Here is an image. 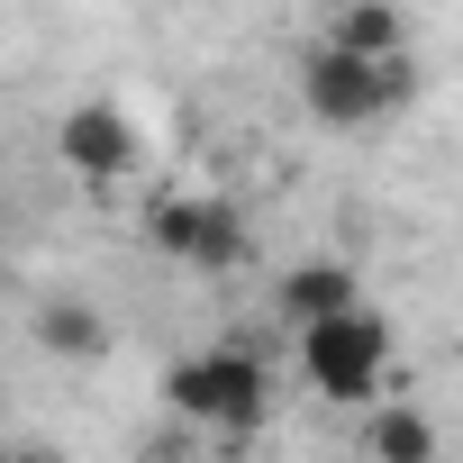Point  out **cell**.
Returning <instances> with one entry per match:
<instances>
[{"label": "cell", "instance_id": "5", "mask_svg": "<svg viewBox=\"0 0 463 463\" xmlns=\"http://www.w3.org/2000/svg\"><path fill=\"white\" fill-rule=\"evenodd\" d=\"M55 164H64L73 182H91V191L128 182V173H137V118H128L118 100L64 109V118H55Z\"/></svg>", "mask_w": 463, "mask_h": 463}, {"label": "cell", "instance_id": "11", "mask_svg": "<svg viewBox=\"0 0 463 463\" xmlns=\"http://www.w3.org/2000/svg\"><path fill=\"white\" fill-rule=\"evenodd\" d=\"M427 463H436V454H427Z\"/></svg>", "mask_w": 463, "mask_h": 463}, {"label": "cell", "instance_id": "2", "mask_svg": "<svg viewBox=\"0 0 463 463\" xmlns=\"http://www.w3.org/2000/svg\"><path fill=\"white\" fill-rule=\"evenodd\" d=\"M418 100V64L409 55H345V46H309L300 55V109L318 118V128H345V137H364V128H382L391 109H409Z\"/></svg>", "mask_w": 463, "mask_h": 463}, {"label": "cell", "instance_id": "7", "mask_svg": "<svg viewBox=\"0 0 463 463\" xmlns=\"http://www.w3.org/2000/svg\"><path fill=\"white\" fill-rule=\"evenodd\" d=\"M37 345L64 364H100L109 354V318L91 300H37Z\"/></svg>", "mask_w": 463, "mask_h": 463}, {"label": "cell", "instance_id": "10", "mask_svg": "<svg viewBox=\"0 0 463 463\" xmlns=\"http://www.w3.org/2000/svg\"><path fill=\"white\" fill-rule=\"evenodd\" d=\"M0 463H55V454H37V445H0Z\"/></svg>", "mask_w": 463, "mask_h": 463}, {"label": "cell", "instance_id": "6", "mask_svg": "<svg viewBox=\"0 0 463 463\" xmlns=\"http://www.w3.org/2000/svg\"><path fill=\"white\" fill-rule=\"evenodd\" d=\"M364 291H354V273L336 264V255H309V264H291L282 273V318L291 327H309V318H336V309H354Z\"/></svg>", "mask_w": 463, "mask_h": 463}, {"label": "cell", "instance_id": "1", "mask_svg": "<svg viewBox=\"0 0 463 463\" xmlns=\"http://www.w3.org/2000/svg\"><path fill=\"white\" fill-rule=\"evenodd\" d=\"M164 400H173V418H191V427L255 436V427L273 418V373H264L255 336H218V345H200V354H182V364L164 373Z\"/></svg>", "mask_w": 463, "mask_h": 463}, {"label": "cell", "instance_id": "9", "mask_svg": "<svg viewBox=\"0 0 463 463\" xmlns=\"http://www.w3.org/2000/svg\"><path fill=\"white\" fill-rule=\"evenodd\" d=\"M427 454H436V427H427L409 400L373 418V463H427Z\"/></svg>", "mask_w": 463, "mask_h": 463}, {"label": "cell", "instance_id": "4", "mask_svg": "<svg viewBox=\"0 0 463 463\" xmlns=\"http://www.w3.org/2000/svg\"><path fill=\"white\" fill-rule=\"evenodd\" d=\"M146 246L164 264H191V273H237L246 264V218L218 191H164V200H146Z\"/></svg>", "mask_w": 463, "mask_h": 463}, {"label": "cell", "instance_id": "8", "mask_svg": "<svg viewBox=\"0 0 463 463\" xmlns=\"http://www.w3.org/2000/svg\"><path fill=\"white\" fill-rule=\"evenodd\" d=\"M327 46H345V55H409V28H400L391 0H336L327 10Z\"/></svg>", "mask_w": 463, "mask_h": 463}, {"label": "cell", "instance_id": "3", "mask_svg": "<svg viewBox=\"0 0 463 463\" xmlns=\"http://www.w3.org/2000/svg\"><path fill=\"white\" fill-rule=\"evenodd\" d=\"M300 373H309L318 400H336V409H373L382 382H391V318L364 309V300L336 309V318H309V327H300Z\"/></svg>", "mask_w": 463, "mask_h": 463}]
</instances>
